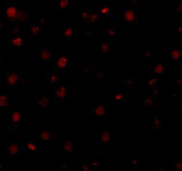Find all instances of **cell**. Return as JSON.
Masks as SVG:
<instances>
[{
	"instance_id": "obj_1",
	"label": "cell",
	"mask_w": 182,
	"mask_h": 171,
	"mask_svg": "<svg viewBox=\"0 0 182 171\" xmlns=\"http://www.w3.org/2000/svg\"><path fill=\"white\" fill-rule=\"evenodd\" d=\"M123 19L127 23H133L136 20V13L134 9H127L124 13Z\"/></svg>"
},
{
	"instance_id": "obj_2",
	"label": "cell",
	"mask_w": 182,
	"mask_h": 171,
	"mask_svg": "<svg viewBox=\"0 0 182 171\" xmlns=\"http://www.w3.org/2000/svg\"><path fill=\"white\" fill-rule=\"evenodd\" d=\"M106 110L104 104L100 103L96 104L93 108V114L98 118H103L106 114Z\"/></svg>"
},
{
	"instance_id": "obj_3",
	"label": "cell",
	"mask_w": 182,
	"mask_h": 171,
	"mask_svg": "<svg viewBox=\"0 0 182 171\" xmlns=\"http://www.w3.org/2000/svg\"><path fill=\"white\" fill-rule=\"evenodd\" d=\"M18 12H19V10H17L15 7L13 5L8 7L6 10L7 17H8V19L10 20H16L17 18Z\"/></svg>"
},
{
	"instance_id": "obj_4",
	"label": "cell",
	"mask_w": 182,
	"mask_h": 171,
	"mask_svg": "<svg viewBox=\"0 0 182 171\" xmlns=\"http://www.w3.org/2000/svg\"><path fill=\"white\" fill-rule=\"evenodd\" d=\"M69 63V60L67 57L61 56L57 59L56 64L58 68L60 69H66Z\"/></svg>"
},
{
	"instance_id": "obj_5",
	"label": "cell",
	"mask_w": 182,
	"mask_h": 171,
	"mask_svg": "<svg viewBox=\"0 0 182 171\" xmlns=\"http://www.w3.org/2000/svg\"><path fill=\"white\" fill-rule=\"evenodd\" d=\"M52 56L51 50L48 48H44L40 53V59L42 61H48Z\"/></svg>"
},
{
	"instance_id": "obj_6",
	"label": "cell",
	"mask_w": 182,
	"mask_h": 171,
	"mask_svg": "<svg viewBox=\"0 0 182 171\" xmlns=\"http://www.w3.org/2000/svg\"><path fill=\"white\" fill-rule=\"evenodd\" d=\"M19 76L16 73H10L7 76V82L9 85H15L19 82Z\"/></svg>"
},
{
	"instance_id": "obj_7",
	"label": "cell",
	"mask_w": 182,
	"mask_h": 171,
	"mask_svg": "<svg viewBox=\"0 0 182 171\" xmlns=\"http://www.w3.org/2000/svg\"><path fill=\"white\" fill-rule=\"evenodd\" d=\"M55 95L58 98H64L67 95V87L64 85L61 86L55 92Z\"/></svg>"
},
{
	"instance_id": "obj_8",
	"label": "cell",
	"mask_w": 182,
	"mask_h": 171,
	"mask_svg": "<svg viewBox=\"0 0 182 171\" xmlns=\"http://www.w3.org/2000/svg\"><path fill=\"white\" fill-rule=\"evenodd\" d=\"M20 148L19 145L16 143H12L8 148V152L9 154L12 156H14L19 154Z\"/></svg>"
},
{
	"instance_id": "obj_9",
	"label": "cell",
	"mask_w": 182,
	"mask_h": 171,
	"mask_svg": "<svg viewBox=\"0 0 182 171\" xmlns=\"http://www.w3.org/2000/svg\"><path fill=\"white\" fill-rule=\"evenodd\" d=\"M171 58L175 61H178L181 58V51L177 48L173 49L171 51Z\"/></svg>"
},
{
	"instance_id": "obj_10",
	"label": "cell",
	"mask_w": 182,
	"mask_h": 171,
	"mask_svg": "<svg viewBox=\"0 0 182 171\" xmlns=\"http://www.w3.org/2000/svg\"><path fill=\"white\" fill-rule=\"evenodd\" d=\"M22 119V114L20 112H14L11 115V120L14 123L20 122Z\"/></svg>"
},
{
	"instance_id": "obj_11",
	"label": "cell",
	"mask_w": 182,
	"mask_h": 171,
	"mask_svg": "<svg viewBox=\"0 0 182 171\" xmlns=\"http://www.w3.org/2000/svg\"><path fill=\"white\" fill-rule=\"evenodd\" d=\"M50 103V98L47 97L43 96L39 100V105L43 108H45L48 106Z\"/></svg>"
},
{
	"instance_id": "obj_12",
	"label": "cell",
	"mask_w": 182,
	"mask_h": 171,
	"mask_svg": "<svg viewBox=\"0 0 182 171\" xmlns=\"http://www.w3.org/2000/svg\"><path fill=\"white\" fill-rule=\"evenodd\" d=\"M40 138L41 140H48L51 138V133L47 130H43L40 133Z\"/></svg>"
},
{
	"instance_id": "obj_13",
	"label": "cell",
	"mask_w": 182,
	"mask_h": 171,
	"mask_svg": "<svg viewBox=\"0 0 182 171\" xmlns=\"http://www.w3.org/2000/svg\"><path fill=\"white\" fill-rule=\"evenodd\" d=\"M63 149L66 152L72 154L73 152V145L71 141H68L64 145Z\"/></svg>"
},
{
	"instance_id": "obj_14",
	"label": "cell",
	"mask_w": 182,
	"mask_h": 171,
	"mask_svg": "<svg viewBox=\"0 0 182 171\" xmlns=\"http://www.w3.org/2000/svg\"><path fill=\"white\" fill-rule=\"evenodd\" d=\"M11 43L13 46L19 47H21L23 44V39L21 37H17L15 38H13L11 41Z\"/></svg>"
},
{
	"instance_id": "obj_15",
	"label": "cell",
	"mask_w": 182,
	"mask_h": 171,
	"mask_svg": "<svg viewBox=\"0 0 182 171\" xmlns=\"http://www.w3.org/2000/svg\"><path fill=\"white\" fill-rule=\"evenodd\" d=\"M164 70H165V66H164L161 63H158L154 67V72L157 75H160L162 74L164 72Z\"/></svg>"
},
{
	"instance_id": "obj_16",
	"label": "cell",
	"mask_w": 182,
	"mask_h": 171,
	"mask_svg": "<svg viewBox=\"0 0 182 171\" xmlns=\"http://www.w3.org/2000/svg\"><path fill=\"white\" fill-rule=\"evenodd\" d=\"M8 104V98L3 94H0V108H4Z\"/></svg>"
},
{
	"instance_id": "obj_17",
	"label": "cell",
	"mask_w": 182,
	"mask_h": 171,
	"mask_svg": "<svg viewBox=\"0 0 182 171\" xmlns=\"http://www.w3.org/2000/svg\"><path fill=\"white\" fill-rule=\"evenodd\" d=\"M57 5L60 9L67 8L69 5V0H58Z\"/></svg>"
},
{
	"instance_id": "obj_18",
	"label": "cell",
	"mask_w": 182,
	"mask_h": 171,
	"mask_svg": "<svg viewBox=\"0 0 182 171\" xmlns=\"http://www.w3.org/2000/svg\"><path fill=\"white\" fill-rule=\"evenodd\" d=\"M162 124H163V122L161 119L160 118H159V117H155V118H154V120L153 122V126L156 129H159L161 128Z\"/></svg>"
},
{
	"instance_id": "obj_19",
	"label": "cell",
	"mask_w": 182,
	"mask_h": 171,
	"mask_svg": "<svg viewBox=\"0 0 182 171\" xmlns=\"http://www.w3.org/2000/svg\"><path fill=\"white\" fill-rule=\"evenodd\" d=\"M110 139H111L110 134L109 132L106 131L102 133L101 139L103 142H106V143L109 142L110 140Z\"/></svg>"
},
{
	"instance_id": "obj_20",
	"label": "cell",
	"mask_w": 182,
	"mask_h": 171,
	"mask_svg": "<svg viewBox=\"0 0 182 171\" xmlns=\"http://www.w3.org/2000/svg\"><path fill=\"white\" fill-rule=\"evenodd\" d=\"M98 15L96 13H91L89 14L88 18V21H89L90 23H96V21L98 20Z\"/></svg>"
},
{
	"instance_id": "obj_21",
	"label": "cell",
	"mask_w": 182,
	"mask_h": 171,
	"mask_svg": "<svg viewBox=\"0 0 182 171\" xmlns=\"http://www.w3.org/2000/svg\"><path fill=\"white\" fill-rule=\"evenodd\" d=\"M30 34L33 35H36L39 33L40 31V27L37 25H33L30 28L29 30Z\"/></svg>"
},
{
	"instance_id": "obj_22",
	"label": "cell",
	"mask_w": 182,
	"mask_h": 171,
	"mask_svg": "<svg viewBox=\"0 0 182 171\" xmlns=\"http://www.w3.org/2000/svg\"><path fill=\"white\" fill-rule=\"evenodd\" d=\"M48 81L51 83H57L59 81V76L57 75H52L49 77Z\"/></svg>"
},
{
	"instance_id": "obj_23",
	"label": "cell",
	"mask_w": 182,
	"mask_h": 171,
	"mask_svg": "<svg viewBox=\"0 0 182 171\" xmlns=\"http://www.w3.org/2000/svg\"><path fill=\"white\" fill-rule=\"evenodd\" d=\"M102 50L104 53H108L110 51V44L107 42H104L102 45Z\"/></svg>"
},
{
	"instance_id": "obj_24",
	"label": "cell",
	"mask_w": 182,
	"mask_h": 171,
	"mask_svg": "<svg viewBox=\"0 0 182 171\" xmlns=\"http://www.w3.org/2000/svg\"><path fill=\"white\" fill-rule=\"evenodd\" d=\"M110 9L108 7H104L101 9L100 10V14L104 16L108 15L109 14H110Z\"/></svg>"
},
{
	"instance_id": "obj_25",
	"label": "cell",
	"mask_w": 182,
	"mask_h": 171,
	"mask_svg": "<svg viewBox=\"0 0 182 171\" xmlns=\"http://www.w3.org/2000/svg\"><path fill=\"white\" fill-rule=\"evenodd\" d=\"M144 104L147 107H153L154 105V101L151 97H147L144 100Z\"/></svg>"
},
{
	"instance_id": "obj_26",
	"label": "cell",
	"mask_w": 182,
	"mask_h": 171,
	"mask_svg": "<svg viewBox=\"0 0 182 171\" xmlns=\"http://www.w3.org/2000/svg\"><path fill=\"white\" fill-rule=\"evenodd\" d=\"M72 35V29L71 28H67L64 31V35L67 38H70Z\"/></svg>"
},
{
	"instance_id": "obj_27",
	"label": "cell",
	"mask_w": 182,
	"mask_h": 171,
	"mask_svg": "<svg viewBox=\"0 0 182 171\" xmlns=\"http://www.w3.org/2000/svg\"><path fill=\"white\" fill-rule=\"evenodd\" d=\"M26 148L27 150H30L31 152H35L36 149H37V147H36V146L33 143H29L27 145Z\"/></svg>"
},
{
	"instance_id": "obj_28",
	"label": "cell",
	"mask_w": 182,
	"mask_h": 171,
	"mask_svg": "<svg viewBox=\"0 0 182 171\" xmlns=\"http://www.w3.org/2000/svg\"><path fill=\"white\" fill-rule=\"evenodd\" d=\"M124 96L122 93H117L114 96V99L117 101H122L124 99Z\"/></svg>"
},
{
	"instance_id": "obj_29",
	"label": "cell",
	"mask_w": 182,
	"mask_h": 171,
	"mask_svg": "<svg viewBox=\"0 0 182 171\" xmlns=\"http://www.w3.org/2000/svg\"><path fill=\"white\" fill-rule=\"evenodd\" d=\"M89 14H90V13L87 10L84 11L83 13H82V19H83L84 20H87Z\"/></svg>"
},
{
	"instance_id": "obj_30",
	"label": "cell",
	"mask_w": 182,
	"mask_h": 171,
	"mask_svg": "<svg viewBox=\"0 0 182 171\" xmlns=\"http://www.w3.org/2000/svg\"><path fill=\"white\" fill-rule=\"evenodd\" d=\"M157 83V80L156 79H151L149 81V85L151 87H155L156 86V85Z\"/></svg>"
},
{
	"instance_id": "obj_31",
	"label": "cell",
	"mask_w": 182,
	"mask_h": 171,
	"mask_svg": "<svg viewBox=\"0 0 182 171\" xmlns=\"http://www.w3.org/2000/svg\"><path fill=\"white\" fill-rule=\"evenodd\" d=\"M175 168L176 169H178V170H181L182 169V164H181V162L180 160H177V162L176 163V164L175 165Z\"/></svg>"
},
{
	"instance_id": "obj_32",
	"label": "cell",
	"mask_w": 182,
	"mask_h": 171,
	"mask_svg": "<svg viewBox=\"0 0 182 171\" xmlns=\"http://www.w3.org/2000/svg\"><path fill=\"white\" fill-rule=\"evenodd\" d=\"M92 166L96 168H98L100 167V162L98 161L97 160H94L92 162Z\"/></svg>"
},
{
	"instance_id": "obj_33",
	"label": "cell",
	"mask_w": 182,
	"mask_h": 171,
	"mask_svg": "<svg viewBox=\"0 0 182 171\" xmlns=\"http://www.w3.org/2000/svg\"><path fill=\"white\" fill-rule=\"evenodd\" d=\"M116 34V31L115 30V29L114 28H111L110 30H108V34L111 36H114Z\"/></svg>"
},
{
	"instance_id": "obj_34",
	"label": "cell",
	"mask_w": 182,
	"mask_h": 171,
	"mask_svg": "<svg viewBox=\"0 0 182 171\" xmlns=\"http://www.w3.org/2000/svg\"><path fill=\"white\" fill-rule=\"evenodd\" d=\"M181 9H182V5H181V2H179L177 3V12L179 13L181 11Z\"/></svg>"
},
{
	"instance_id": "obj_35",
	"label": "cell",
	"mask_w": 182,
	"mask_h": 171,
	"mask_svg": "<svg viewBox=\"0 0 182 171\" xmlns=\"http://www.w3.org/2000/svg\"><path fill=\"white\" fill-rule=\"evenodd\" d=\"M90 169V167L87 164H83L82 165V170L84 171H88Z\"/></svg>"
},
{
	"instance_id": "obj_36",
	"label": "cell",
	"mask_w": 182,
	"mask_h": 171,
	"mask_svg": "<svg viewBox=\"0 0 182 171\" xmlns=\"http://www.w3.org/2000/svg\"><path fill=\"white\" fill-rule=\"evenodd\" d=\"M130 163L132 165L136 166V165H137V164H138V161H137V160H136V159H132L130 160Z\"/></svg>"
},
{
	"instance_id": "obj_37",
	"label": "cell",
	"mask_w": 182,
	"mask_h": 171,
	"mask_svg": "<svg viewBox=\"0 0 182 171\" xmlns=\"http://www.w3.org/2000/svg\"><path fill=\"white\" fill-rule=\"evenodd\" d=\"M181 31H182V27H181V25H179L177 27V34H180L181 33Z\"/></svg>"
},
{
	"instance_id": "obj_38",
	"label": "cell",
	"mask_w": 182,
	"mask_h": 171,
	"mask_svg": "<svg viewBox=\"0 0 182 171\" xmlns=\"http://www.w3.org/2000/svg\"><path fill=\"white\" fill-rule=\"evenodd\" d=\"M140 0H130V3H132V4H136V3H137Z\"/></svg>"
},
{
	"instance_id": "obj_39",
	"label": "cell",
	"mask_w": 182,
	"mask_h": 171,
	"mask_svg": "<svg viewBox=\"0 0 182 171\" xmlns=\"http://www.w3.org/2000/svg\"><path fill=\"white\" fill-rule=\"evenodd\" d=\"M181 83H182V82H181V80H177V85L178 86H179V84L181 85Z\"/></svg>"
},
{
	"instance_id": "obj_40",
	"label": "cell",
	"mask_w": 182,
	"mask_h": 171,
	"mask_svg": "<svg viewBox=\"0 0 182 171\" xmlns=\"http://www.w3.org/2000/svg\"><path fill=\"white\" fill-rule=\"evenodd\" d=\"M1 29H2V24H0V31H1Z\"/></svg>"
},
{
	"instance_id": "obj_41",
	"label": "cell",
	"mask_w": 182,
	"mask_h": 171,
	"mask_svg": "<svg viewBox=\"0 0 182 171\" xmlns=\"http://www.w3.org/2000/svg\"><path fill=\"white\" fill-rule=\"evenodd\" d=\"M1 166H0V169H1Z\"/></svg>"
}]
</instances>
